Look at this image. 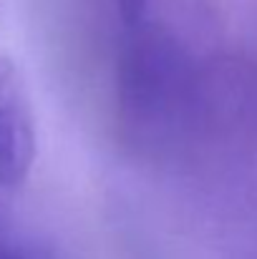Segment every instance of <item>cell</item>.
<instances>
[{"mask_svg":"<svg viewBox=\"0 0 257 259\" xmlns=\"http://www.w3.org/2000/svg\"><path fill=\"white\" fill-rule=\"evenodd\" d=\"M33 118L15 68L0 58V189H15L33 164Z\"/></svg>","mask_w":257,"mask_h":259,"instance_id":"obj_1","label":"cell"},{"mask_svg":"<svg viewBox=\"0 0 257 259\" xmlns=\"http://www.w3.org/2000/svg\"><path fill=\"white\" fill-rule=\"evenodd\" d=\"M0 259H58L53 249L35 239L20 237H3L0 234Z\"/></svg>","mask_w":257,"mask_h":259,"instance_id":"obj_2","label":"cell"},{"mask_svg":"<svg viewBox=\"0 0 257 259\" xmlns=\"http://www.w3.org/2000/svg\"><path fill=\"white\" fill-rule=\"evenodd\" d=\"M116 5H119L121 23L126 28H139V23L144 20V13H146V0H116Z\"/></svg>","mask_w":257,"mask_h":259,"instance_id":"obj_3","label":"cell"}]
</instances>
